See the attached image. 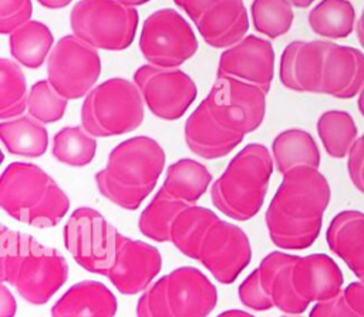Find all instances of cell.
I'll use <instances>...</instances> for the list:
<instances>
[{
  "mask_svg": "<svg viewBox=\"0 0 364 317\" xmlns=\"http://www.w3.org/2000/svg\"><path fill=\"white\" fill-rule=\"evenodd\" d=\"M165 161V151L154 138H128L111 149L105 166L94 175L97 190L118 208L136 210L155 189Z\"/></svg>",
  "mask_w": 364,
  "mask_h": 317,
  "instance_id": "obj_6",
  "label": "cell"
},
{
  "mask_svg": "<svg viewBox=\"0 0 364 317\" xmlns=\"http://www.w3.org/2000/svg\"><path fill=\"white\" fill-rule=\"evenodd\" d=\"M134 82L148 109L165 121L179 119L198 95L195 81L179 68L142 64L134 72Z\"/></svg>",
  "mask_w": 364,
  "mask_h": 317,
  "instance_id": "obj_15",
  "label": "cell"
},
{
  "mask_svg": "<svg viewBox=\"0 0 364 317\" xmlns=\"http://www.w3.org/2000/svg\"><path fill=\"white\" fill-rule=\"evenodd\" d=\"M355 36H357L358 43L364 48V9L358 17V21L355 23Z\"/></svg>",
  "mask_w": 364,
  "mask_h": 317,
  "instance_id": "obj_40",
  "label": "cell"
},
{
  "mask_svg": "<svg viewBox=\"0 0 364 317\" xmlns=\"http://www.w3.org/2000/svg\"><path fill=\"white\" fill-rule=\"evenodd\" d=\"M0 206L11 219L37 229L57 226L70 210V198L38 165L9 163L0 178Z\"/></svg>",
  "mask_w": 364,
  "mask_h": 317,
  "instance_id": "obj_7",
  "label": "cell"
},
{
  "mask_svg": "<svg viewBox=\"0 0 364 317\" xmlns=\"http://www.w3.org/2000/svg\"><path fill=\"white\" fill-rule=\"evenodd\" d=\"M145 102L135 82L114 77L95 85L81 105V125L95 138L135 131L144 121Z\"/></svg>",
  "mask_w": 364,
  "mask_h": 317,
  "instance_id": "obj_11",
  "label": "cell"
},
{
  "mask_svg": "<svg viewBox=\"0 0 364 317\" xmlns=\"http://www.w3.org/2000/svg\"><path fill=\"white\" fill-rule=\"evenodd\" d=\"M347 172L357 190L364 193V134L355 139L348 152Z\"/></svg>",
  "mask_w": 364,
  "mask_h": 317,
  "instance_id": "obj_36",
  "label": "cell"
},
{
  "mask_svg": "<svg viewBox=\"0 0 364 317\" xmlns=\"http://www.w3.org/2000/svg\"><path fill=\"white\" fill-rule=\"evenodd\" d=\"M43 7L57 10V9H64L67 7L73 0H37Z\"/></svg>",
  "mask_w": 364,
  "mask_h": 317,
  "instance_id": "obj_39",
  "label": "cell"
},
{
  "mask_svg": "<svg viewBox=\"0 0 364 317\" xmlns=\"http://www.w3.org/2000/svg\"><path fill=\"white\" fill-rule=\"evenodd\" d=\"M310 28L324 38H346L355 26V10L350 0H321L309 11Z\"/></svg>",
  "mask_w": 364,
  "mask_h": 317,
  "instance_id": "obj_27",
  "label": "cell"
},
{
  "mask_svg": "<svg viewBox=\"0 0 364 317\" xmlns=\"http://www.w3.org/2000/svg\"><path fill=\"white\" fill-rule=\"evenodd\" d=\"M27 80L17 63L0 60V118L10 119L27 109Z\"/></svg>",
  "mask_w": 364,
  "mask_h": 317,
  "instance_id": "obj_30",
  "label": "cell"
},
{
  "mask_svg": "<svg viewBox=\"0 0 364 317\" xmlns=\"http://www.w3.org/2000/svg\"><path fill=\"white\" fill-rule=\"evenodd\" d=\"M118 1L122 3V4H125V6H128V7H136V6L145 4V3H148V1H151V0H118Z\"/></svg>",
  "mask_w": 364,
  "mask_h": 317,
  "instance_id": "obj_44",
  "label": "cell"
},
{
  "mask_svg": "<svg viewBox=\"0 0 364 317\" xmlns=\"http://www.w3.org/2000/svg\"><path fill=\"white\" fill-rule=\"evenodd\" d=\"M266 95L267 92L253 84L232 77H216L195 111L215 128L232 152L247 134L262 125Z\"/></svg>",
  "mask_w": 364,
  "mask_h": 317,
  "instance_id": "obj_9",
  "label": "cell"
},
{
  "mask_svg": "<svg viewBox=\"0 0 364 317\" xmlns=\"http://www.w3.org/2000/svg\"><path fill=\"white\" fill-rule=\"evenodd\" d=\"M274 168L282 175L297 166L320 165V149L314 138L304 129L290 128L277 134L272 142Z\"/></svg>",
  "mask_w": 364,
  "mask_h": 317,
  "instance_id": "obj_23",
  "label": "cell"
},
{
  "mask_svg": "<svg viewBox=\"0 0 364 317\" xmlns=\"http://www.w3.org/2000/svg\"><path fill=\"white\" fill-rule=\"evenodd\" d=\"M273 166V156L264 145L247 144L210 185L212 205L236 222L255 217L264 203Z\"/></svg>",
  "mask_w": 364,
  "mask_h": 317,
  "instance_id": "obj_8",
  "label": "cell"
},
{
  "mask_svg": "<svg viewBox=\"0 0 364 317\" xmlns=\"http://www.w3.org/2000/svg\"><path fill=\"white\" fill-rule=\"evenodd\" d=\"M256 273L273 307L294 316L313 301L337 296L344 283L341 269L324 253L297 256L274 250L260 260Z\"/></svg>",
  "mask_w": 364,
  "mask_h": 317,
  "instance_id": "obj_4",
  "label": "cell"
},
{
  "mask_svg": "<svg viewBox=\"0 0 364 317\" xmlns=\"http://www.w3.org/2000/svg\"><path fill=\"white\" fill-rule=\"evenodd\" d=\"M216 77H232L269 92L274 77V50L269 40L245 36L219 57Z\"/></svg>",
  "mask_w": 364,
  "mask_h": 317,
  "instance_id": "obj_16",
  "label": "cell"
},
{
  "mask_svg": "<svg viewBox=\"0 0 364 317\" xmlns=\"http://www.w3.org/2000/svg\"><path fill=\"white\" fill-rule=\"evenodd\" d=\"M357 107H358V111L361 112V115L364 117V85L361 87L360 92H358V100H357Z\"/></svg>",
  "mask_w": 364,
  "mask_h": 317,
  "instance_id": "obj_43",
  "label": "cell"
},
{
  "mask_svg": "<svg viewBox=\"0 0 364 317\" xmlns=\"http://www.w3.org/2000/svg\"><path fill=\"white\" fill-rule=\"evenodd\" d=\"M364 85V53L330 43L323 68L321 94L340 100L355 97Z\"/></svg>",
  "mask_w": 364,
  "mask_h": 317,
  "instance_id": "obj_18",
  "label": "cell"
},
{
  "mask_svg": "<svg viewBox=\"0 0 364 317\" xmlns=\"http://www.w3.org/2000/svg\"><path fill=\"white\" fill-rule=\"evenodd\" d=\"M282 317H300V316H294V314H289V316H282Z\"/></svg>",
  "mask_w": 364,
  "mask_h": 317,
  "instance_id": "obj_45",
  "label": "cell"
},
{
  "mask_svg": "<svg viewBox=\"0 0 364 317\" xmlns=\"http://www.w3.org/2000/svg\"><path fill=\"white\" fill-rule=\"evenodd\" d=\"M31 14V0H0V33L10 34L30 21Z\"/></svg>",
  "mask_w": 364,
  "mask_h": 317,
  "instance_id": "obj_34",
  "label": "cell"
},
{
  "mask_svg": "<svg viewBox=\"0 0 364 317\" xmlns=\"http://www.w3.org/2000/svg\"><path fill=\"white\" fill-rule=\"evenodd\" d=\"M195 26L206 44L213 48H229L247 34L249 16L243 0H218Z\"/></svg>",
  "mask_w": 364,
  "mask_h": 317,
  "instance_id": "obj_19",
  "label": "cell"
},
{
  "mask_svg": "<svg viewBox=\"0 0 364 317\" xmlns=\"http://www.w3.org/2000/svg\"><path fill=\"white\" fill-rule=\"evenodd\" d=\"M237 296L240 303L255 311H267L273 308V303L263 290L256 269L246 276V279L237 287Z\"/></svg>",
  "mask_w": 364,
  "mask_h": 317,
  "instance_id": "obj_35",
  "label": "cell"
},
{
  "mask_svg": "<svg viewBox=\"0 0 364 317\" xmlns=\"http://www.w3.org/2000/svg\"><path fill=\"white\" fill-rule=\"evenodd\" d=\"M51 154L67 166L82 168L95 158L97 139L82 125L64 127L53 136Z\"/></svg>",
  "mask_w": 364,
  "mask_h": 317,
  "instance_id": "obj_29",
  "label": "cell"
},
{
  "mask_svg": "<svg viewBox=\"0 0 364 317\" xmlns=\"http://www.w3.org/2000/svg\"><path fill=\"white\" fill-rule=\"evenodd\" d=\"M216 317H255L253 314L245 311V310H239V308H230V310H225L220 314H218Z\"/></svg>",
  "mask_w": 364,
  "mask_h": 317,
  "instance_id": "obj_41",
  "label": "cell"
},
{
  "mask_svg": "<svg viewBox=\"0 0 364 317\" xmlns=\"http://www.w3.org/2000/svg\"><path fill=\"white\" fill-rule=\"evenodd\" d=\"M216 1L218 0H173V3L182 9L193 23Z\"/></svg>",
  "mask_w": 364,
  "mask_h": 317,
  "instance_id": "obj_37",
  "label": "cell"
},
{
  "mask_svg": "<svg viewBox=\"0 0 364 317\" xmlns=\"http://www.w3.org/2000/svg\"><path fill=\"white\" fill-rule=\"evenodd\" d=\"M250 16L256 31L269 38L286 34L294 20L293 6L287 0H253Z\"/></svg>",
  "mask_w": 364,
  "mask_h": 317,
  "instance_id": "obj_31",
  "label": "cell"
},
{
  "mask_svg": "<svg viewBox=\"0 0 364 317\" xmlns=\"http://www.w3.org/2000/svg\"><path fill=\"white\" fill-rule=\"evenodd\" d=\"M169 242L183 256L199 262L220 284L235 283L253 253L242 227L198 203L178 213Z\"/></svg>",
  "mask_w": 364,
  "mask_h": 317,
  "instance_id": "obj_2",
  "label": "cell"
},
{
  "mask_svg": "<svg viewBox=\"0 0 364 317\" xmlns=\"http://www.w3.org/2000/svg\"><path fill=\"white\" fill-rule=\"evenodd\" d=\"M139 14L118 0H80L70 13L73 34L97 50L121 51L136 34Z\"/></svg>",
  "mask_w": 364,
  "mask_h": 317,
  "instance_id": "obj_12",
  "label": "cell"
},
{
  "mask_svg": "<svg viewBox=\"0 0 364 317\" xmlns=\"http://www.w3.org/2000/svg\"><path fill=\"white\" fill-rule=\"evenodd\" d=\"M17 311V301L9 287L0 284V317H14Z\"/></svg>",
  "mask_w": 364,
  "mask_h": 317,
  "instance_id": "obj_38",
  "label": "cell"
},
{
  "mask_svg": "<svg viewBox=\"0 0 364 317\" xmlns=\"http://www.w3.org/2000/svg\"><path fill=\"white\" fill-rule=\"evenodd\" d=\"M331 189L313 166H297L286 173L264 213L269 237L282 250L309 249L318 237Z\"/></svg>",
  "mask_w": 364,
  "mask_h": 317,
  "instance_id": "obj_3",
  "label": "cell"
},
{
  "mask_svg": "<svg viewBox=\"0 0 364 317\" xmlns=\"http://www.w3.org/2000/svg\"><path fill=\"white\" fill-rule=\"evenodd\" d=\"M317 134L328 156L341 159L348 156L357 139V127L347 111L330 109L317 119Z\"/></svg>",
  "mask_w": 364,
  "mask_h": 317,
  "instance_id": "obj_28",
  "label": "cell"
},
{
  "mask_svg": "<svg viewBox=\"0 0 364 317\" xmlns=\"http://www.w3.org/2000/svg\"><path fill=\"white\" fill-rule=\"evenodd\" d=\"M326 240L328 249L364 283V213L353 209L337 213L326 230Z\"/></svg>",
  "mask_w": 364,
  "mask_h": 317,
  "instance_id": "obj_21",
  "label": "cell"
},
{
  "mask_svg": "<svg viewBox=\"0 0 364 317\" xmlns=\"http://www.w3.org/2000/svg\"><path fill=\"white\" fill-rule=\"evenodd\" d=\"M51 30L38 20H30L10 33L9 45L11 57L27 68H40L53 50Z\"/></svg>",
  "mask_w": 364,
  "mask_h": 317,
  "instance_id": "obj_25",
  "label": "cell"
},
{
  "mask_svg": "<svg viewBox=\"0 0 364 317\" xmlns=\"http://www.w3.org/2000/svg\"><path fill=\"white\" fill-rule=\"evenodd\" d=\"M100 74L98 50L75 34L61 37L47 57V80L68 101L85 97Z\"/></svg>",
  "mask_w": 364,
  "mask_h": 317,
  "instance_id": "obj_14",
  "label": "cell"
},
{
  "mask_svg": "<svg viewBox=\"0 0 364 317\" xmlns=\"http://www.w3.org/2000/svg\"><path fill=\"white\" fill-rule=\"evenodd\" d=\"M68 100L64 98L48 80H40L31 85L27 98V112L37 121L53 124L64 117Z\"/></svg>",
  "mask_w": 364,
  "mask_h": 317,
  "instance_id": "obj_32",
  "label": "cell"
},
{
  "mask_svg": "<svg viewBox=\"0 0 364 317\" xmlns=\"http://www.w3.org/2000/svg\"><path fill=\"white\" fill-rule=\"evenodd\" d=\"M287 1H289L291 6H294V7H299V9H306V7L311 6L314 0H287Z\"/></svg>",
  "mask_w": 364,
  "mask_h": 317,
  "instance_id": "obj_42",
  "label": "cell"
},
{
  "mask_svg": "<svg viewBox=\"0 0 364 317\" xmlns=\"http://www.w3.org/2000/svg\"><path fill=\"white\" fill-rule=\"evenodd\" d=\"M198 45L191 24L173 9H159L142 24L139 50L148 64L178 68L195 55Z\"/></svg>",
  "mask_w": 364,
  "mask_h": 317,
  "instance_id": "obj_13",
  "label": "cell"
},
{
  "mask_svg": "<svg viewBox=\"0 0 364 317\" xmlns=\"http://www.w3.org/2000/svg\"><path fill=\"white\" fill-rule=\"evenodd\" d=\"M68 274L70 267L61 252L1 225L0 280L28 304L43 306L50 301L65 284Z\"/></svg>",
  "mask_w": 364,
  "mask_h": 317,
  "instance_id": "obj_5",
  "label": "cell"
},
{
  "mask_svg": "<svg viewBox=\"0 0 364 317\" xmlns=\"http://www.w3.org/2000/svg\"><path fill=\"white\" fill-rule=\"evenodd\" d=\"M330 41L296 40L286 45L280 57V82L296 92L321 94L324 58Z\"/></svg>",
  "mask_w": 364,
  "mask_h": 317,
  "instance_id": "obj_17",
  "label": "cell"
},
{
  "mask_svg": "<svg viewBox=\"0 0 364 317\" xmlns=\"http://www.w3.org/2000/svg\"><path fill=\"white\" fill-rule=\"evenodd\" d=\"M218 289L198 267L181 266L161 276L136 301V317H208Z\"/></svg>",
  "mask_w": 364,
  "mask_h": 317,
  "instance_id": "obj_10",
  "label": "cell"
},
{
  "mask_svg": "<svg viewBox=\"0 0 364 317\" xmlns=\"http://www.w3.org/2000/svg\"><path fill=\"white\" fill-rule=\"evenodd\" d=\"M212 183L210 171L200 162L182 158L166 169L162 188L175 199L196 205Z\"/></svg>",
  "mask_w": 364,
  "mask_h": 317,
  "instance_id": "obj_24",
  "label": "cell"
},
{
  "mask_svg": "<svg viewBox=\"0 0 364 317\" xmlns=\"http://www.w3.org/2000/svg\"><path fill=\"white\" fill-rule=\"evenodd\" d=\"M63 239L80 267L107 277L125 296L146 290L162 269V254L154 245L122 235L91 206L71 212Z\"/></svg>",
  "mask_w": 364,
  "mask_h": 317,
  "instance_id": "obj_1",
  "label": "cell"
},
{
  "mask_svg": "<svg viewBox=\"0 0 364 317\" xmlns=\"http://www.w3.org/2000/svg\"><path fill=\"white\" fill-rule=\"evenodd\" d=\"M309 317H364V283L353 281L337 296L316 303Z\"/></svg>",
  "mask_w": 364,
  "mask_h": 317,
  "instance_id": "obj_33",
  "label": "cell"
},
{
  "mask_svg": "<svg viewBox=\"0 0 364 317\" xmlns=\"http://www.w3.org/2000/svg\"><path fill=\"white\" fill-rule=\"evenodd\" d=\"M115 294L101 281L82 280L73 284L51 307V317H114Z\"/></svg>",
  "mask_w": 364,
  "mask_h": 317,
  "instance_id": "obj_20",
  "label": "cell"
},
{
  "mask_svg": "<svg viewBox=\"0 0 364 317\" xmlns=\"http://www.w3.org/2000/svg\"><path fill=\"white\" fill-rule=\"evenodd\" d=\"M189 206L171 196L162 186L141 212L138 219L139 232L152 242H169L171 227L181 210Z\"/></svg>",
  "mask_w": 364,
  "mask_h": 317,
  "instance_id": "obj_26",
  "label": "cell"
},
{
  "mask_svg": "<svg viewBox=\"0 0 364 317\" xmlns=\"http://www.w3.org/2000/svg\"><path fill=\"white\" fill-rule=\"evenodd\" d=\"M0 138L9 154L23 158H40L48 148V131L31 115L3 119Z\"/></svg>",
  "mask_w": 364,
  "mask_h": 317,
  "instance_id": "obj_22",
  "label": "cell"
}]
</instances>
